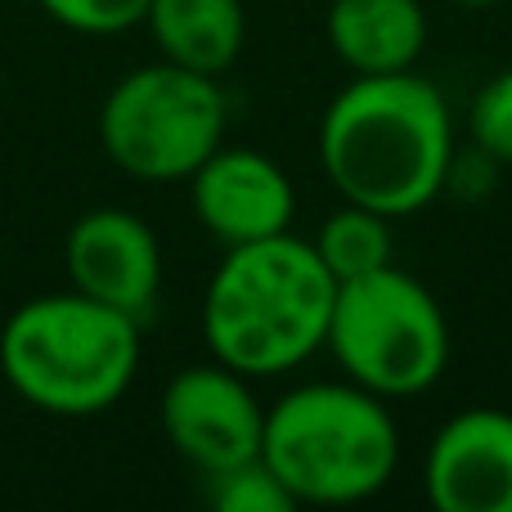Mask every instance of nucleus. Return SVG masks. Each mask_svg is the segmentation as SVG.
I'll return each instance as SVG.
<instances>
[{"label": "nucleus", "mask_w": 512, "mask_h": 512, "mask_svg": "<svg viewBox=\"0 0 512 512\" xmlns=\"http://www.w3.org/2000/svg\"><path fill=\"white\" fill-rule=\"evenodd\" d=\"M140 319L86 292L32 297L0 328V373L23 405L50 418H95L131 391Z\"/></svg>", "instance_id": "nucleus-3"}, {"label": "nucleus", "mask_w": 512, "mask_h": 512, "mask_svg": "<svg viewBox=\"0 0 512 512\" xmlns=\"http://www.w3.org/2000/svg\"><path fill=\"white\" fill-rule=\"evenodd\" d=\"M41 9L59 27L81 36H117L144 23L149 0H41Z\"/></svg>", "instance_id": "nucleus-16"}, {"label": "nucleus", "mask_w": 512, "mask_h": 512, "mask_svg": "<svg viewBox=\"0 0 512 512\" xmlns=\"http://www.w3.org/2000/svg\"><path fill=\"white\" fill-rule=\"evenodd\" d=\"M319 167L346 203L391 221L423 212L454 176L450 104L414 68L346 81L319 117Z\"/></svg>", "instance_id": "nucleus-1"}, {"label": "nucleus", "mask_w": 512, "mask_h": 512, "mask_svg": "<svg viewBox=\"0 0 512 512\" xmlns=\"http://www.w3.org/2000/svg\"><path fill=\"white\" fill-rule=\"evenodd\" d=\"M423 495L436 512H512V414L463 409L432 436Z\"/></svg>", "instance_id": "nucleus-8"}, {"label": "nucleus", "mask_w": 512, "mask_h": 512, "mask_svg": "<svg viewBox=\"0 0 512 512\" xmlns=\"http://www.w3.org/2000/svg\"><path fill=\"white\" fill-rule=\"evenodd\" d=\"M333 301L337 279L292 230L225 248L203 297L207 351L243 378L292 373L328 342Z\"/></svg>", "instance_id": "nucleus-2"}, {"label": "nucleus", "mask_w": 512, "mask_h": 512, "mask_svg": "<svg viewBox=\"0 0 512 512\" xmlns=\"http://www.w3.org/2000/svg\"><path fill=\"white\" fill-rule=\"evenodd\" d=\"M454 5H463V9H486V5H499V0H454Z\"/></svg>", "instance_id": "nucleus-17"}, {"label": "nucleus", "mask_w": 512, "mask_h": 512, "mask_svg": "<svg viewBox=\"0 0 512 512\" xmlns=\"http://www.w3.org/2000/svg\"><path fill=\"white\" fill-rule=\"evenodd\" d=\"M225 95L216 77L171 59L144 63L108 90L99 144L126 176L171 185L189 180L225 144Z\"/></svg>", "instance_id": "nucleus-6"}, {"label": "nucleus", "mask_w": 512, "mask_h": 512, "mask_svg": "<svg viewBox=\"0 0 512 512\" xmlns=\"http://www.w3.org/2000/svg\"><path fill=\"white\" fill-rule=\"evenodd\" d=\"M189 198H194L198 225L225 248L288 234L297 216V194L283 167L243 144H230V149L221 144L189 176Z\"/></svg>", "instance_id": "nucleus-10"}, {"label": "nucleus", "mask_w": 512, "mask_h": 512, "mask_svg": "<svg viewBox=\"0 0 512 512\" xmlns=\"http://www.w3.org/2000/svg\"><path fill=\"white\" fill-rule=\"evenodd\" d=\"M212 504L221 512H292L297 499L288 495V486H283V481L265 468L261 454H256V459L239 463V468L216 472Z\"/></svg>", "instance_id": "nucleus-14"}, {"label": "nucleus", "mask_w": 512, "mask_h": 512, "mask_svg": "<svg viewBox=\"0 0 512 512\" xmlns=\"http://www.w3.org/2000/svg\"><path fill=\"white\" fill-rule=\"evenodd\" d=\"M324 36L355 77L409 72L427 50V14L418 0H333Z\"/></svg>", "instance_id": "nucleus-11"}, {"label": "nucleus", "mask_w": 512, "mask_h": 512, "mask_svg": "<svg viewBox=\"0 0 512 512\" xmlns=\"http://www.w3.org/2000/svg\"><path fill=\"white\" fill-rule=\"evenodd\" d=\"M468 131L490 162L512 167V68L495 72L468 108Z\"/></svg>", "instance_id": "nucleus-15"}, {"label": "nucleus", "mask_w": 512, "mask_h": 512, "mask_svg": "<svg viewBox=\"0 0 512 512\" xmlns=\"http://www.w3.org/2000/svg\"><path fill=\"white\" fill-rule=\"evenodd\" d=\"M68 279L77 292L144 319L162 288V248L149 221L126 207H95L63 243Z\"/></svg>", "instance_id": "nucleus-9"}, {"label": "nucleus", "mask_w": 512, "mask_h": 512, "mask_svg": "<svg viewBox=\"0 0 512 512\" xmlns=\"http://www.w3.org/2000/svg\"><path fill=\"white\" fill-rule=\"evenodd\" d=\"M144 27L153 32L162 59L221 77L243 50L248 14L243 0H149Z\"/></svg>", "instance_id": "nucleus-12"}, {"label": "nucleus", "mask_w": 512, "mask_h": 512, "mask_svg": "<svg viewBox=\"0 0 512 512\" xmlns=\"http://www.w3.org/2000/svg\"><path fill=\"white\" fill-rule=\"evenodd\" d=\"M261 459L297 508H346L387 490L400 468V432L387 400L360 382H306L265 409Z\"/></svg>", "instance_id": "nucleus-4"}, {"label": "nucleus", "mask_w": 512, "mask_h": 512, "mask_svg": "<svg viewBox=\"0 0 512 512\" xmlns=\"http://www.w3.org/2000/svg\"><path fill=\"white\" fill-rule=\"evenodd\" d=\"M310 243H315L319 261H324V270L333 274L337 283L382 270V265H391V256H396L391 216L373 212V207H360V203H346V198L337 212L324 216V225H319V234Z\"/></svg>", "instance_id": "nucleus-13"}, {"label": "nucleus", "mask_w": 512, "mask_h": 512, "mask_svg": "<svg viewBox=\"0 0 512 512\" xmlns=\"http://www.w3.org/2000/svg\"><path fill=\"white\" fill-rule=\"evenodd\" d=\"M252 378L234 373L230 364H189L162 391V432L171 450L194 463L203 477L230 472L261 454L265 409L248 387Z\"/></svg>", "instance_id": "nucleus-7"}, {"label": "nucleus", "mask_w": 512, "mask_h": 512, "mask_svg": "<svg viewBox=\"0 0 512 512\" xmlns=\"http://www.w3.org/2000/svg\"><path fill=\"white\" fill-rule=\"evenodd\" d=\"M328 351L337 369L382 400L423 396L450 364L445 310L396 261L373 274L337 283Z\"/></svg>", "instance_id": "nucleus-5"}]
</instances>
